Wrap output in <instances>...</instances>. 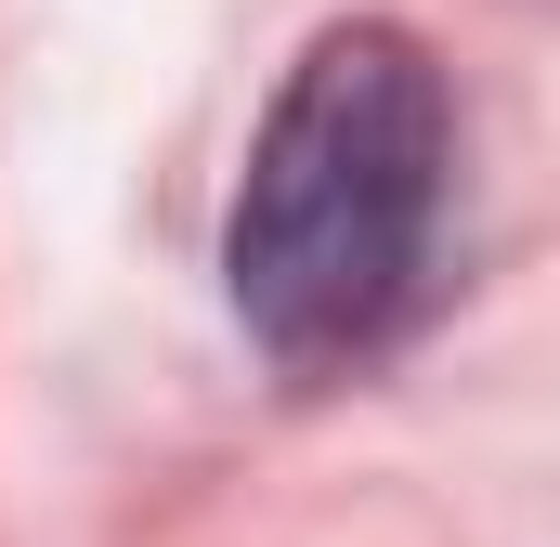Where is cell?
Segmentation results:
<instances>
[{
	"label": "cell",
	"mask_w": 560,
	"mask_h": 547,
	"mask_svg": "<svg viewBox=\"0 0 560 547\" xmlns=\"http://www.w3.org/2000/svg\"><path fill=\"white\" fill-rule=\"evenodd\" d=\"M443 196H456V92H443L430 39L392 13L326 26L261 105L235 222H222L235 326L287 379L378 365L430 300Z\"/></svg>",
	"instance_id": "obj_1"
}]
</instances>
